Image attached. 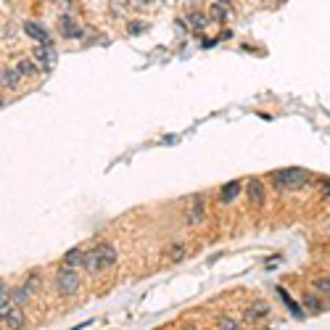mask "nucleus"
<instances>
[{"instance_id": "obj_1", "label": "nucleus", "mask_w": 330, "mask_h": 330, "mask_svg": "<svg viewBox=\"0 0 330 330\" xmlns=\"http://www.w3.org/2000/svg\"><path fill=\"white\" fill-rule=\"evenodd\" d=\"M116 264V249L111 243H100L95 249L85 251V270L87 272H103Z\"/></svg>"}, {"instance_id": "obj_2", "label": "nucleus", "mask_w": 330, "mask_h": 330, "mask_svg": "<svg viewBox=\"0 0 330 330\" xmlns=\"http://www.w3.org/2000/svg\"><path fill=\"white\" fill-rule=\"evenodd\" d=\"M272 182L278 190H299L309 182V172L301 167H291L283 172H272Z\"/></svg>"}, {"instance_id": "obj_3", "label": "nucleus", "mask_w": 330, "mask_h": 330, "mask_svg": "<svg viewBox=\"0 0 330 330\" xmlns=\"http://www.w3.org/2000/svg\"><path fill=\"white\" fill-rule=\"evenodd\" d=\"M79 288V275L77 270L71 267H63L56 272V291L61 293V296H71V293H77Z\"/></svg>"}, {"instance_id": "obj_4", "label": "nucleus", "mask_w": 330, "mask_h": 330, "mask_svg": "<svg viewBox=\"0 0 330 330\" xmlns=\"http://www.w3.org/2000/svg\"><path fill=\"white\" fill-rule=\"evenodd\" d=\"M24 32H26V37H32L37 45H53L50 32L45 29L42 24H37V21H26V24H24Z\"/></svg>"}, {"instance_id": "obj_5", "label": "nucleus", "mask_w": 330, "mask_h": 330, "mask_svg": "<svg viewBox=\"0 0 330 330\" xmlns=\"http://www.w3.org/2000/svg\"><path fill=\"white\" fill-rule=\"evenodd\" d=\"M34 58L40 61V69L42 71H50L53 66H56V50H53V45H37V50H34Z\"/></svg>"}, {"instance_id": "obj_6", "label": "nucleus", "mask_w": 330, "mask_h": 330, "mask_svg": "<svg viewBox=\"0 0 330 330\" xmlns=\"http://www.w3.org/2000/svg\"><path fill=\"white\" fill-rule=\"evenodd\" d=\"M3 328L5 330H21L24 328V312H21V307H13L8 315L3 317Z\"/></svg>"}, {"instance_id": "obj_7", "label": "nucleus", "mask_w": 330, "mask_h": 330, "mask_svg": "<svg viewBox=\"0 0 330 330\" xmlns=\"http://www.w3.org/2000/svg\"><path fill=\"white\" fill-rule=\"evenodd\" d=\"M63 267H71V270H79L85 267V251L82 249H71L63 254Z\"/></svg>"}, {"instance_id": "obj_8", "label": "nucleus", "mask_w": 330, "mask_h": 330, "mask_svg": "<svg viewBox=\"0 0 330 330\" xmlns=\"http://www.w3.org/2000/svg\"><path fill=\"white\" fill-rule=\"evenodd\" d=\"M267 315H270V304H267V301H259V304H254V307L246 309V320H249V323H259V320H264Z\"/></svg>"}, {"instance_id": "obj_9", "label": "nucleus", "mask_w": 330, "mask_h": 330, "mask_svg": "<svg viewBox=\"0 0 330 330\" xmlns=\"http://www.w3.org/2000/svg\"><path fill=\"white\" fill-rule=\"evenodd\" d=\"M0 79H3V87H16L21 82V74H19V69H13V66H3V74H0Z\"/></svg>"}, {"instance_id": "obj_10", "label": "nucleus", "mask_w": 330, "mask_h": 330, "mask_svg": "<svg viewBox=\"0 0 330 330\" xmlns=\"http://www.w3.org/2000/svg\"><path fill=\"white\" fill-rule=\"evenodd\" d=\"M246 193H249L251 204H262V201H264V185L259 180H251L249 185H246Z\"/></svg>"}, {"instance_id": "obj_11", "label": "nucleus", "mask_w": 330, "mask_h": 330, "mask_svg": "<svg viewBox=\"0 0 330 330\" xmlns=\"http://www.w3.org/2000/svg\"><path fill=\"white\" fill-rule=\"evenodd\" d=\"M243 190V185L238 180H233V182H227V185L222 188V193H219V198H222V204H230L233 198H238V193Z\"/></svg>"}, {"instance_id": "obj_12", "label": "nucleus", "mask_w": 330, "mask_h": 330, "mask_svg": "<svg viewBox=\"0 0 330 330\" xmlns=\"http://www.w3.org/2000/svg\"><path fill=\"white\" fill-rule=\"evenodd\" d=\"M61 32L66 34V37H82V29L77 26V21L71 19V16H61Z\"/></svg>"}, {"instance_id": "obj_13", "label": "nucleus", "mask_w": 330, "mask_h": 330, "mask_svg": "<svg viewBox=\"0 0 330 330\" xmlns=\"http://www.w3.org/2000/svg\"><path fill=\"white\" fill-rule=\"evenodd\" d=\"M32 288H34V278L26 283V286H21L19 291H13V304H16V307H24V301L32 296Z\"/></svg>"}, {"instance_id": "obj_14", "label": "nucleus", "mask_w": 330, "mask_h": 330, "mask_svg": "<svg viewBox=\"0 0 330 330\" xmlns=\"http://www.w3.org/2000/svg\"><path fill=\"white\" fill-rule=\"evenodd\" d=\"M209 21H212V19H206V16H204V13H198V11L188 13V24H190V29H196V32H201Z\"/></svg>"}, {"instance_id": "obj_15", "label": "nucleus", "mask_w": 330, "mask_h": 330, "mask_svg": "<svg viewBox=\"0 0 330 330\" xmlns=\"http://www.w3.org/2000/svg\"><path fill=\"white\" fill-rule=\"evenodd\" d=\"M204 219V198H196V204L188 212V222H201Z\"/></svg>"}, {"instance_id": "obj_16", "label": "nucleus", "mask_w": 330, "mask_h": 330, "mask_svg": "<svg viewBox=\"0 0 330 330\" xmlns=\"http://www.w3.org/2000/svg\"><path fill=\"white\" fill-rule=\"evenodd\" d=\"M16 69H19V74H21V77H32V74H37V66H34L32 61H26V58L16 61Z\"/></svg>"}, {"instance_id": "obj_17", "label": "nucleus", "mask_w": 330, "mask_h": 330, "mask_svg": "<svg viewBox=\"0 0 330 330\" xmlns=\"http://www.w3.org/2000/svg\"><path fill=\"white\" fill-rule=\"evenodd\" d=\"M278 293H280V299H283V301H286V307H288V309L293 312V317H304V309H299V307H296V301H293V299L288 296V293H286V291H283V288H280Z\"/></svg>"}, {"instance_id": "obj_18", "label": "nucleus", "mask_w": 330, "mask_h": 330, "mask_svg": "<svg viewBox=\"0 0 330 330\" xmlns=\"http://www.w3.org/2000/svg\"><path fill=\"white\" fill-rule=\"evenodd\" d=\"M209 19L212 21H225L227 19V11H225V5H212V11H209Z\"/></svg>"}, {"instance_id": "obj_19", "label": "nucleus", "mask_w": 330, "mask_h": 330, "mask_svg": "<svg viewBox=\"0 0 330 330\" xmlns=\"http://www.w3.org/2000/svg\"><path fill=\"white\" fill-rule=\"evenodd\" d=\"M219 330H241V323L238 320H233V317H219Z\"/></svg>"}, {"instance_id": "obj_20", "label": "nucleus", "mask_w": 330, "mask_h": 330, "mask_svg": "<svg viewBox=\"0 0 330 330\" xmlns=\"http://www.w3.org/2000/svg\"><path fill=\"white\" fill-rule=\"evenodd\" d=\"M304 304H307V309H312V312H323V304L317 301V296H307Z\"/></svg>"}, {"instance_id": "obj_21", "label": "nucleus", "mask_w": 330, "mask_h": 330, "mask_svg": "<svg viewBox=\"0 0 330 330\" xmlns=\"http://www.w3.org/2000/svg\"><path fill=\"white\" fill-rule=\"evenodd\" d=\"M315 288H317L320 293H330V278H320V280H315Z\"/></svg>"}, {"instance_id": "obj_22", "label": "nucleus", "mask_w": 330, "mask_h": 330, "mask_svg": "<svg viewBox=\"0 0 330 330\" xmlns=\"http://www.w3.org/2000/svg\"><path fill=\"white\" fill-rule=\"evenodd\" d=\"M172 259H175V262H180L182 259V256H185V249H182V246H175V249H172Z\"/></svg>"}, {"instance_id": "obj_23", "label": "nucleus", "mask_w": 330, "mask_h": 330, "mask_svg": "<svg viewBox=\"0 0 330 330\" xmlns=\"http://www.w3.org/2000/svg\"><path fill=\"white\" fill-rule=\"evenodd\" d=\"M143 29H145V24H130V32H132V34L143 32Z\"/></svg>"}, {"instance_id": "obj_24", "label": "nucleus", "mask_w": 330, "mask_h": 330, "mask_svg": "<svg viewBox=\"0 0 330 330\" xmlns=\"http://www.w3.org/2000/svg\"><path fill=\"white\" fill-rule=\"evenodd\" d=\"M323 196H330V180L323 182Z\"/></svg>"}, {"instance_id": "obj_25", "label": "nucleus", "mask_w": 330, "mask_h": 330, "mask_svg": "<svg viewBox=\"0 0 330 330\" xmlns=\"http://www.w3.org/2000/svg\"><path fill=\"white\" fill-rule=\"evenodd\" d=\"M140 3H153V0H140Z\"/></svg>"}]
</instances>
